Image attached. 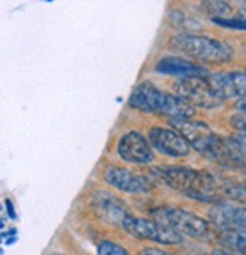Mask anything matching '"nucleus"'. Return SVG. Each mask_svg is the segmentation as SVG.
Wrapping results in <instances>:
<instances>
[{"label":"nucleus","instance_id":"16","mask_svg":"<svg viewBox=\"0 0 246 255\" xmlns=\"http://www.w3.org/2000/svg\"><path fill=\"white\" fill-rule=\"evenodd\" d=\"M204 11L213 18H230L233 17V5L230 0H204Z\"/></svg>","mask_w":246,"mask_h":255},{"label":"nucleus","instance_id":"8","mask_svg":"<svg viewBox=\"0 0 246 255\" xmlns=\"http://www.w3.org/2000/svg\"><path fill=\"white\" fill-rule=\"evenodd\" d=\"M149 141L155 150L172 158L187 156L190 153L189 141L172 128L153 126L149 131Z\"/></svg>","mask_w":246,"mask_h":255},{"label":"nucleus","instance_id":"5","mask_svg":"<svg viewBox=\"0 0 246 255\" xmlns=\"http://www.w3.org/2000/svg\"><path fill=\"white\" fill-rule=\"evenodd\" d=\"M120 227L138 240H152L161 245H178L182 242V236L179 233L158 220L128 216Z\"/></svg>","mask_w":246,"mask_h":255},{"label":"nucleus","instance_id":"23","mask_svg":"<svg viewBox=\"0 0 246 255\" xmlns=\"http://www.w3.org/2000/svg\"><path fill=\"white\" fill-rule=\"evenodd\" d=\"M236 108L239 111H242V113H246V96H245V98H242V99H237Z\"/></svg>","mask_w":246,"mask_h":255},{"label":"nucleus","instance_id":"15","mask_svg":"<svg viewBox=\"0 0 246 255\" xmlns=\"http://www.w3.org/2000/svg\"><path fill=\"white\" fill-rule=\"evenodd\" d=\"M219 242L233 255H246L245 230H219Z\"/></svg>","mask_w":246,"mask_h":255},{"label":"nucleus","instance_id":"14","mask_svg":"<svg viewBox=\"0 0 246 255\" xmlns=\"http://www.w3.org/2000/svg\"><path fill=\"white\" fill-rule=\"evenodd\" d=\"M96 201H98V213L102 214V217L108 222H119L122 225V222L129 216L125 205L120 202V199H116L111 195L101 193L99 198H96Z\"/></svg>","mask_w":246,"mask_h":255},{"label":"nucleus","instance_id":"25","mask_svg":"<svg viewBox=\"0 0 246 255\" xmlns=\"http://www.w3.org/2000/svg\"><path fill=\"white\" fill-rule=\"evenodd\" d=\"M245 14H246V12H245Z\"/></svg>","mask_w":246,"mask_h":255},{"label":"nucleus","instance_id":"21","mask_svg":"<svg viewBox=\"0 0 246 255\" xmlns=\"http://www.w3.org/2000/svg\"><path fill=\"white\" fill-rule=\"evenodd\" d=\"M233 138V141L239 146V149L242 150V153L246 156V134H237V135H234V137H231Z\"/></svg>","mask_w":246,"mask_h":255},{"label":"nucleus","instance_id":"13","mask_svg":"<svg viewBox=\"0 0 246 255\" xmlns=\"http://www.w3.org/2000/svg\"><path fill=\"white\" fill-rule=\"evenodd\" d=\"M157 70L161 73L178 76V78L208 76V72L204 67L184 59V58H178V56H166V58L160 59L157 62Z\"/></svg>","mask_w":246,"mask_h":255},{"label":"nucleus","instance_id":"1","mask_svg":"<svg viewBox=\"0 0 246 255\" xmlns=\"http://www.w3.org/2000/svg\"><path fill=\"white\" fill-rule=\"evenodd\" d=\"M129 107L143 113L169 116L173 119H190L195 114L193 107L182 101L179 96L166 93L150 82H141L134 88L129 98Z\"/></svg>","mask_w":246,"mask_h":255},{"label":"nucleus","instance_id":"2","mask_svg":"<svg viewBox=\"0 0 246 255\" xmlns=\"http://www.w3.org/2000/svg\"><path fill=\"white\" fill-rule=\"evenodd\" d=\"M160 181L173 190L182 191L198 201H213L216 191V181L214 178L201 170H193L189 167H155L152 170Z\"/></svg>","mask_w":246,"mask_h":255},{"label":"nucleus","instance_id":"4","mask_svg":"<svg viewBox=\"0 0 246 255\" xmlns=\"http://www.w3.org/2000/svg\"><path fill=\"white\" fill-rule=\"evenodd\" d=\"M155 219L164 225L170 227L182 237L190 239H204L208 234V223L202 217L193 214L192 211H186L181 208L163 207L153 211Z\"/></svg>","mask_w":246,"mask_h":255},{"label":"nucleus","instance_id":"11","mask_svg":"<svg viewBox=\"0 0 246 255\" xmlns=\"http://www.w3.org/2000/svg\"><path fill=\"white\" fill-rule=\"evenodd\" d=\"M210 220L219 230L246 231V205L237 202H218L210 208Z\"/></svg>","mask_w":246,"mask_h":255},{"label":"nucleus","instance_id":"20","mask_svg":"<svg viewBox=\"0 0 246 255\" xmlns=\"http://www.w3.org/2000/svg\"><path fill=\"white\" fill-rule=\"evenodd\" d=\"M138 255H175V254L163 251V249H157V248H144L138 252Z\"/></svg>","mask_w":246,"mask_h":255},{"label":"nucleus","instance_id":"17","mask_svg":"<svg viewBox=\"0 0 246 255\" xmlns=\"http://www.w3.org/2000/svg\"><path fill=\"white\" fill-rule=\"evenodd\" d=\"M98 255H131V254L123 246L114 242L105 240L98 246Z\"/></svg>","mask_w":246,"mask_h":255},{"label":"nucleus","instance_id":"19","mask_svg":"<svg viewBox=\"0 0 246 255\" xmlns=\"http://www.w3.org/2000/svg\"><path fill=\"white\" fill-rule=\"evenodd\" d=\"M230 123H231V126L234 128V129H237L239 132L246 134V113L239 111L237 114H234L231 117Z\"/></svg>","mask_w":246,"mask_h":255},{"label":"nucleus","instance_id":"7","mask_svg":"<svg viewBox=\"0 0 246 255\" xmlns=\"http://www.w3.org/2000/svg\"><path fill=\"white\" fill-rule=\"evenodd\" d=\"M170 126L186 138L193 149H196L204 156L207 155L214 140L218 138V134L204 122H196L192 119H172Z\"/></svg>","mask_w":246,"mask_h":255},{"label":"nucleus","instance_id":"18","mask_svg":"<svg viewBox=\"0 0 246 255\" xmlns=\"http://www.w3.org/2000/svg\"><path fill=\"white\" fill-rule=\"evenodd\" d=\"M225 195L228 199H231L233 202L246 205V184H240V185H231L225 190Z\"/></svg>","mask_w":246,"mask_h":255},{"label":"nucleus","instance_id":"12","mask_svg":"<svg viewBox=\"0 0 246 255\" xmlns=\"http://www.w3.org/2000/svg\"><path fill=\"white\" fill-rule=\"evenodd\" d=\"M210 87L219 99H242L246 96V73L227 72L207 76Z\"/></svg>","mask_w":246,"mask_h":255},{"label":"nucleus","instance_id":"10","mask_svg":"<svg viewBox=\"0 0 246 255\" xmlns=\"http://www.w3.org/2000/svg\"><path fill=\"white\" fill-rule=\"evenodd\" d=\"M150 146V141L146 140L141 134L131 131L119 140L117 153L126 163L147 164L153 159V150Z\"/></svg>","mask_w":246,"mask_h":255},{"label":"nucleus","instance_id":"6","mask_svg":"<svg viewBox=\"0 0 246 255\" xmlns=\"http://www.w3.org/2000/svg\"><path fill=\"white\" fill-rule=\"evenodd\" d=\"M176 96L186 101L190 107L211 110L222 105V99L214 94L213 88L208 84L207 76H193V78H179L173 84Z\"/></svg>","mask_w":246,"mask_h":255},{"label":"nucleus","instance_id":"22","mask_svg":"<svg viewBox=\"0 0 246 255\" xmlns=\"http://www.w3.org/2000/svg\"><path fill=\"white\" fill-rule=\"evenodd\" d=\"M5 205H6V211H8L9 217H11V219H17V214H15V210H14V207H12L11 199H6V201H5Z\"/></svg>","mask_w":246,"mask_h":255},{"label":"nucleus","instance_id":"3","mask_svg":"<svg viewBox=\"0 0 246 255\" xmlns=\"http://www.w3.org/2000/svg\"><path fill=\"white\" fill-rule=\"evenodd\" d=\"M170 47L204 64H224L233 58V49L227 43L193 34H178L172 37Z\"/></svg>","mask_w":246,"mask_h":255},{"label":"nucleus","instance_id":"9","mask_svg":"<svg viewBox=\"0 0 246 255\" xmlns=\"http://www.w3.org/2000/svg\"><path fill=\"white\" fill-rule=\"evenodd\" d=\"M104 179L110 185L129 195L149 193L152 190V182L147 178L117 166H108L104 170Z\"/></svg>","mask_w":246,"mask_h":255},{"label":"nucleus","instance_id":"24","mask_svg":"<svg viewBox=\"0 0 246 255\" xmlns=\"http://www.w3.org/2000/svg\"><path fill=\"white\" fill-rule=\"evenodd\" d=\"M210 255H233L227 251H219V252H214V254H210Z\"/></svg>","mask_w":246,"mask_h":255}]
</instances>
